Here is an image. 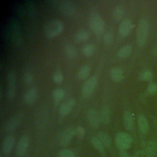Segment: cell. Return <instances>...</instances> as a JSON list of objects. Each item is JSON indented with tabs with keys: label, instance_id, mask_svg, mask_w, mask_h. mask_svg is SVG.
Instances as JSON below:
<instances>
[{
	"label": "cell",
	"instance_id": "obj_22",
	"mask_svg": "<svg viewBox=\"0 0 157 157\" xmlns=\"http://www.w3.org/2000/svg\"><path fill=\"white\" fill-rule=\"evenodd\" d=\"M157 153V143L155 141L148 142L145 149V155L147 157H155Z\"/></svg>",
	"mask_w": 157,
	"mask_h": 157
},
{
	"label": "cell",
	"instance_id": "obj_34",
	"mask_svg": "<svg viewBox=\"0 0 157 157\" xmlns=\"http://www.w3.org/2000/svg\"><path fill=\"white\" fill-rule=\"evenodd\" d=\"M59 157H75V155L71 150L64 148L59 151Z\"/></svg>",
	"mask_w": 157,
	"mask_h": 157
},
{
	"label": "cell",
	"instance_id": "obj_23",
	"mask_svg": "<svg viewBox=\"0 0 157 157\" xmlns=\"http://www.w3.org/2000/svg\"><path fill=\"white\" fill-rule=\"evenodd\" d=\"M64 51L67 57L69 59H75L77 56V50L71 43H66L64 45Z\"/></svg>",
	"mask_w": 157,
	"mask_h": 157
},
{
	"label": "cell",
	"instance_id": "obj_31",
	"mask_svg": "<svg viewBox=\"0 0 157 157\" xmlns=\"http://www.w3.org/2000/svg\"><path fill=\"white\" fill-rule=\"evenodd\" d=\"M53 80L56 83H61L64 80V76L59 69H57L53 73Z\"/></svg>",
	"mask_w": 157,
	"mask_h": 157
},
{
	"label": "cell",
	"instance_id": "obj_21",
	"mask_svg": "<svg viewBox=\"0 0 157 157\" xmlns=\"http://www.w3.org/2000/svg\"><path fill=\"white\" fill-rule=\"evenodd\" d=\"M110 75L112 80L115 82H118L121 81L123 78V73L122 70L118 67H112L109 72Z\"/></svg>",
	"mask_w": 157,
	"mask_h": 157
},
{
	"label": "cell",
	"instance_id": "obj_32",
	"mask_svg": "<svg viewBox=\"0 0 157 157\" xmlns=\"http://www.w3.org/2000/svg\"><path fill=\"white\" fill-rule=\"evenodd\" d=\"M153 77V74L152 73L148 70L146 71H144L142 72H140V75H139V78L140 79L142 80H145V81H148V80H150Z\"/></svg>",
	"mask_w": 157,
	"mask_h": 157
},
{
	"label": "cell",
	"instance_id": "obj_1",
	"mask_svg": "<svg viewBox=\"0 0 157 157\" xmlns=\"http://www.w3.org/2000/svg\"><path fill=\"white\" fill-rule=\"evenodd\" d=\"M9 38L15 45H19L22 42V35L20 24L16 18L10 17L7 22Z\"/></svg>",
	"mask_w": 157,
	"mask_h": 157
},
{
	"label": "cell",
	"instance_id": "obj_14",
	"mask_svg": "<svg viewBox=\"0 0 157 157\" xmlns=\"http://www.w3.org/2000/svg\"><path fill=\"white\" fill-rule=\"evenodd\" d=\"M76 103V100L74 98H71L67 101H64L59 107V113L62 117H65L72 110V108L74 107Z\"/></svg>",
	"mask_w": 157,
	"mask_h": 157
},
{
	"label": "cell",
	"instance_id": "obj_27",
	"mask_svg": "<svg viewBox=\"0 0 157 157\" xmlns=\"http://www.w3.org/2000/svg\"><path fill=\"white\" fill-rule=\"evenodd\" d=\"M90 72V66L88 64H84L79 69L77 72V76L80 80H85L89 76Z\"/></svg>",
	"mask_w": 157,
	"mask_h": 157
},
{
	"label": "cell",
	"instance_id": "obj_29",
	"mask_svg": "<svg viewBox=\"0 0 157 157\" xmlns=\"http://www.w3.org/2000/svg\"><path fill=\"white\" fill-rule=\"evenodd\" d=\"M91 143L94 148L101 153L105 152V147L97 137H93L91 139Z\"/></svg>",
	"mask_w": 157,
	"mask_h": 157
},
{
	"label": "cell",
	"instance_id": "obj_7",
	"mask_svg": "<svg viewBox=\"0 0 157 157\" xmlns=\"http://www.w3.org/2000/svg\"><path fill=\"white\" fill-rule=\"evenodd\" d=\"M98 78L95 75H93L88 78L83 83L82 87V94L83 97L88 98L93 93L96 86Z\"/></svg>",
	"mask_w": 157,
	"mask_h": 157
},
{
	"label": "cell",
	"instance_id": "obj_3",
	"mask_svg": "<svg viewBox=\"0 0 157 157\" xmlns=\"http://www.w3.org/2000/svg\"><path fill=\"white\" fill-rule=\"evenodd\" d=\"M89 25L92 31L96 35H101L105 29V21L103 18L98 12L90 13L88 18Z\"/></svg>",
	"mask_w": 157,
	"mask_h": 157
},
{
	"label": "cell",
	"instance_id": "obj_13",
	"mask_svg": "<svg viewBox=\"0 0 157 157\" xmlns=\"http://www.w3.org/2000/svg\"><path fill=\"white\" fill-rule=\"evenodd\" d=\"M87 120L89 124L93 128H97L100 124L101 120L99 113L94 109H90L87 112Z\"/></svg>",
	"mask_w": 157,
	"mask_h": 157
},
{
	"label": "cell",
	"instance_id": "obj_36",
	"mask_svg": "<svg viewBox=\"0 0 157 157\" xmlns=\"http://www.w3.org/2000/svg\"><path fill=\"white\" fill-rule=\"evenodd\" d=\"M33 81V75L29 72H26L23 75V82L26 85L30 84Z\"/></svg>",
	"mask_w": 157,
	"mask_h": 157
},
{
	"label": "cell",
	"instance_id": "obj_20",
	"mask_svg": "<svg viewBox=\"0 0 157 157\" xmlns=\"http://www.w3.org/2000/svg\"><path fill=\"white\" fill-rule=\"evenodd\" d=\"M137 124L139 130L142 132L143 134H147L149 129V126H148V122L145 118L142 115H140L137 118Z\"/></svg>",
	"mask_w": 157,
	"mask_h": 157
},
{
	"label": "cell",
	"instance_id": "obj_17",
	"mask_svg": "<svg viewBox=\"0 0 157 157\" xmlns=\"http://www.w3.org/2000/svg\"><path fill=\"white\" fill-rule=\"evenodd\" d=\"M99 140L102 142L105 148H110L112 147V138L109 134L104 131H99L97 134L96 136Z\"/></svg>",
	"mask_w": 157,
	"mask_h": 157
},
{
	"label": "cell",
	"instance_id": "obj_28",
	"mask_svg": "<svg viewBox=\"0 0 157 157\" xmlns=\"http://www.w3.org/2000/svg\"><path fill=\"white\" fill-rule=\"evenodd\" d=\"M90 34L85 29H80L75 34L74 39L77 42H82L87 40L89 38Z\"/></svg>",
	"mask_w": 157,
	"mask_h": 157
},
{
	"label": "cell",
	"instance_id": "obj_16",
	"mask_svg": "<svg viewBox=\"0 0 157 157\" xmlns=\"http://www.w3.org/2000/svg\"><path fill=\"white\" fill-rule=\"evenodd\" d=\"M15 137L13 135L9 134L4 139L2 143V151L6 155H9L14 147L15 145Z\"/></svg>",
	"mask_w": 157,
	"mask_h": 157
},
{
	"label": "cell",
	"instance_id": "obj_9",
	"mask_svg": "<svg viewBox=\"0 0 157 157\" xmlns=\"http://www.w3.org/2000/svg\"><path fill=\"white\" fill-rule=\"evenodd\" d=\"M24 117V113L22 112H19L13 115L7 122L6 125V129L8 132H12L15 130Z\"/></svg>",
	"mask_w": 157,
	"mask_h": 157
},
{
	"label": "cell",
	"instance_id": "obj_19",
	"mask_svg": "<svg viewBox=\"0 0 157 157\" xmlns=\"http://www.w3.org/2000/svg\"><path fill=\"white\" fill-rule=\"evenodd\" d=\"M100 120L104 124H107L110 120V112L108 107L103 106L99 113Z\"/></svg>",
	"mask_w": 157,
	"mask_h": 157
},
{
	"label": "cell",
	"instance_id": "obj_37",
	"mask_svg": "<svg viewBox=\"0 0 157 157\" xmlns=\"http://www.w3.org/2000/svg\"><path fill=\"white\" fill-rule=\"evenodd\" d=\"M148 90L151 93H156L157 92V85L155 83L150 84L148 87Z\"/></svg>",
	"mask_w": 157,
	"mask_h": 157
},
{
	"label": "cell",
	"instance_id": "obj_35",
	"mask_svg": "<svg viewBox=\"0 0 157 157\" xmlns=\"http://www.w3.org/2000/svg\"><path fill=\"white\" fill-rule=\"evenodd\" d=\"M85 134V129L83 126H77L75 128V136H77V137L80 139H82L84 137Z\"/></svg>",
	"mask_w": 157,
	"mask_h": 157
},
{
	"label": "cell",
	"instance_id": "obj_25",
	"mask_svg": "<svg viewBox=\"0 0 157 157\" xmlns=\"http://www.w3.org/2000/svg\"><path fill=\"white\" fill-rule=\"evenodd\" d=\"M132 50V46L129 44H126L121 47L117 52V55L120 58H125L129 56Z\"/></svg>",
	"mask_w": 157,
	"mask_h": 157
},
{
	"label": "cell",
	"instance_id": "obj_5",
	"mask_svg": "<svg viewBox=\"0 0 157 157\" xmlns=\"http://www.w3.org/2000/svg\"><path fill=\"white\" fill-rule=\"evenodd\" d=\"M148 33V24L147 21L142 18L139 20L136 31V41L139 46H142L146 41Z\"/></svg>",
	"mask_w": 157,
	"mask_h": 157
},
{
	"label": "cell",
	"instance_id": "obj_10",
	"mask_svg": "<svg viewBox=\"0 0 157 157\" xmlns=\"http://www.w3.org/2000/svg\"><path fill=\"white\" fill-rule=\"evenodd\" d=\"M29 144V137L28 135H23L18 140L16 153L18 157H23L26 153Z\"/></svg>",
	"mask_w": 157,
	"mask_h": 157
},
{
	"label": "cell",
	"instance_id": "obj_2",
	"mask_svg": "<svg viewBox=\"0 0 157 157\" xmlns=\"http://www.w3.org/2000/svg\"><path fill=\"white\" fill-rule=\"evenodd\" d=\"M64 29L63 23L58 19H52L48 21L44 26L45 35L48 38L56 37Z\"/></svg>",
	"mask_w": 157,
	"mask_h": 157
},
{
	"label": "cell",
	"instance_id": "obj_33",
	"mask_svg": "<svg viewBox=\"0 0 157 157\" xmlns=\"http://www.w3.org/2000/svg\"><path fill=\"white\" fill-rule=\"evenodd\" d=\"M103 39L105 44L110 45L113 41V34L111 31L106 32L104 35Z\"/></svg>",
	"mask_w": 157,
	"mask_h": 157
},
{
	"label": "cell",
	"instance_id": "obj_6",
	"mask_svg": "<svg viewBox=\"0 0 157 157\" xmlns=\"http://www.w3.org/2000/svg\"><path fill=\"white\" fill-rule=\"evenodd\" d=\"M132 142L131 136L127 132H119L117 134L115 139V144L120 150H126L129 148Z\"/></svg>",
	"mask_w": 157,
	"mask_h": 157
},
{
	"label": "cell",
	"instance_id": "obj_30",
	"mask_svg": "<svg viewBox=\"0 0 157 157\" xmlns=\"http://www.w3.org/2000/svg\"><path fill=\"white\" fill-rule=\"evenodd\" d=\"M94 45L91 44H86L83 47H82V53L86 56H91L93 55V54L94 53Z\"/></svg>",
	"mask_w": 157,
	"mask_h": 157
},
{
	"label": "cell",
	"instance_id": "obj_24",
	"mask_svg": "<svg viewBox=\"0 0 157 157\" xmlns=\"http://www.w3.org/2000/svg\"><path fill=\"white\" fill-rule=\"evenodd\" d=\"M124 13V7L121 4L117 5L112 10V17L113 18L119 21L122 19Z\"/></svg>",
	"mask_w": 157,
	"mask_h": 157
},
{
	"label": "cell",
	"instance_id": "obj_38",
	"mask_svg": "<svg viewBox=\"0 0 157 157\" xmlns=\"http://www.w3.org/2000/svg\"><path fill=\"white\" fill-rule=\"evenodd\" d=\"M120 157H131L130 155L126 151V150H120Z\"/></svg>",
	"mask_w": 157,
	"mask_h": 157
},
{
	"label": "cell",
	"instance_id": "obj_12",
	"mask_svg": "<svg viewBox=\"0 0 157 157\" xmlns=\"http://www.w3.org/2000/svg\"><path fill=\"white\" fill-rule=\"evenodd\" d=\"M37 89L36 87H30L26 91L23 95L24 102L28 105H33L37 99Z\"/></svg>",
	"mask_w": 157,
	"mask_h": 157
},
{
	"label": "cell",
	"instance_id": "obj_18",
	"mask_svg": "<svg viewBox=\"0 0 157 157\" xmlns=\"http://www.w3.org/2000/svg\"><path fill=\"white\" fill-rule=\"evenodd\" d=\"M123 121L125 128L127 130H131L134 126V115L129 111H125L123 117Z\"/></svg>",
	"mask_w": 157,
	"mask_h": 157
},
{
	"label": "cell",
	"instance_id": "obj_11",
	"mask_svg": "<svg viewBox=\"0 0 157 157\" xmlns=\"http://www.w3.org/2000/svg\"><path fill=\"white\" fill-rule=\"evenodd\" d=\"M75 135V128L73 127L67 128L62 133L59 143L62 147H67L70 144L72 139Z\"/></svg>",
	"mask_w": 157,
	"mask_h": 157
},
{
	"label": "cell",
	"instance_id": "obj_4",
	"mask_svg": "<svg viewBox=\"0 0 157 157\" xmlns=\"http://www.w3.org/2000/svg\"><path fill=\"white\" fill-rule=\"evenodd\" d=\"M52 5L62 14L71 16L75 12L74 3L70 0H55L51 1Z\"/></svg>",
	"mask_w": 157,
	"mask_h": 157
},
{
	"label": "cell",
	"instance_id": "obj_39",
	"mask_svg": "<svg viewBox=\"0 0 157 157\" xmlns=\"http://www.w3.org/2000/svg\"><path fill=\"white\" fill-rule=\"evenodd\" d=\"M153 53L154 55H157V44L155 45L154 48H153Z\"/></svg>",
	"mask_w": 157,
	"mask_h": 157
},
{
	"label": "cell",
	"instance_id": "obj_26",
	"mask_svg": "<svg viewBox=\"0 0 157 157\" xmlns=\"http://www.w3.org/2000/svg\"><path fill=\"white\" fill-rule=\"evenodd\" d=\"M65 95V90L63 88H56L52 91V97L55 104L63 99Z\"/></svg>",
	"mask_w": 157,
	"mask_h": 157
},
{
	"label": "cell",
	"instance_id": "obj_15",
	"mask_svg": "<svg viewBox=\"0 0 157 157\" xmlns=\"http://www.w3.org/2000/svg\"><path fill=\"white\" fill-rule=\"evenodd\" d=\"M132 26V23L131 20L129 18H125L123 20L119 25V34L121 36H127L131 33Z\"/></svg>",
	"mask_w": 157,
	"mask_h": 157
},
{
	"label": "cell",
	"instance_id": "obj_8",
	"mask_svg": "<svg viewBox=\"0 0 157 157\" xmlns=\"http://www.w3.org/2000/svg\"><path fill=\"white\" fill-rule=\"evenodd\" d=\"M7 97L8 99H11L15 96L16 92V75L13 71H9L7 74Z\"/></svg>",
	"mask_w": 157,
	"mask_h": 157
}]
</instances>
